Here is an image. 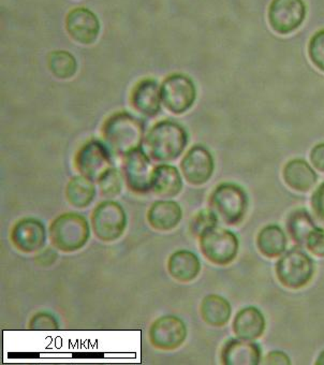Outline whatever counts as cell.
<instances>
[{
  "mask_svg": "<svg viewBox=\"0 0 324 365\" xmlns=\"http://www.w3.org/2000/svg\"><path fill=\"white\" fill-rule=\"evenodd\" d=\"M103 137L110 152L122 157L142 148L144 124L141 120L127 112L113 114L103 127Z\"/></svg>",
  "mask_w": 324,
  "mask_h": 365,
  "instance_id": "1",
  "label": "cell"
},
{
  "mask_svg": "<svg viewBox=\"0 0 324 365\" xmlns=\"http://www.w3.org/2000/svg\"><path fill=\"white\" fill-rule=\"evenodd\" d=\"M187 144V131L172 120L157 123L145 138L148 156L158 163H169L179 158Z\"/></svg>",
  "mask_w": 324,
  "mask_h": 365,
  "instance_id": "2",
  "label": "cell"
},
{
  "mask_svg": "<svg viewBox=\"0 0 324 365\" xmlns=\"http://www.w3.org/2000/svg\"><path fill=\"white\" fill-rule=\"evenodd\" d=\"M90 237V224L78 213L61 214L50 226L51 243L59 252H78L88 244Z\"/></svg>",
  "mask_w": 324,
  "mask_h": 365,
  "instance_id": "3",
  "label": "cell"
},
{
  "mask_svg": "<svg viewBox=\"0 0 324 365\" xmlns=\"http://www.w3.org/2000/svg\"><path fill=\"white\" fill-rule=\"evenodd\" d=\"M209 210L228 226L241 224L249 210V196L241 186L233 182L220 184L211 192Z\"/></svg>",
  "mask_w": 324,
  "mask_h": 365,
  "instance_id": "4",
  "label": "cell"
},
{
  "mask_svg": "<svg viewBox=\"0 0 324 365\" xmlns=\"http://www.w3.org/2000/svg\"><path fill=\"white\" fill-rule=\"evenodd\" d=\"M275 272L283 287L298 290L308 285L315 273V264L304 250L292 248L277 261Z\"/></svg>",
  "mask_w": 324,
  "mask_h": 365,
  "instance_id": "5",
  "label": "cell"
},
{
  "mask_svg": "<svg viewBox=\"0 0 324 365\" xmlns=\"http://www.w3.org/2000/svg\"><path fill=\"white\" fill-rule=\"evenodd\" d=\"M199 243L204 258L219 267L230 264L239 254V242L235 233L218 226L205 230Z\"/></svg>",
  "mask_w": 324,
  "mask_h": 365,
  "instance_id": "6",
  "label": "cell"
},
{
  "mask_svg": "<svg viewBox=\"0 0 324 365\" xmlns=\"http://www.w3.org/2000/svg\"><path fill=\"white\" fill-rule=\"evenodd\" d=\"M127 222L124 207L115 201H103L93 211V232L97 239L105 243L120 239L126 231Z\"/></svg>",
  "mask_w": 324,
  "mask_h": 365,
  "instance_id": "7",
  "label": "cell"
},
{
  "mask_svg": "<svg viewBox=\"0 0 324 365\" xmlns=\"http://www.w3.org/2000/svg\"><path fill=\"white\" fill-rule=\"evenodd\" d=\"M112 153L99 140H90L76 153L74 165L80 175L98 182L101 176L112 168Z\"/></svg>",
  "mask_w": 324,
  "mask_h": 365,
  "instance_id": "8",
  "label": "cell"
},
{
  "mask_svg": "<svg viewBox=\"0 0 324 365\" xmlns=\"http://www.w3.org/2000/svg\"><path fill=\"white\" fill-rule=\"evenodd\" d=\"M160 88L162 103L172 113H185L196 101L197 89L194 83L184 74L168 76Z\"/></svg>",
  "mask_w": 324,
  "mask_h": 365,
  "instance_id": "9",
  "label": "cell"
},
{
  "mask_svg": "<svg viewBox=\"0 0 324 365\" xmlns=\"http://www.w3.org/2000/svg\"><path fill=\"white\" fill-rule=\"evenodd\" d=\"M150 159L142 148L132 150L124 157L122 173L131 192L146 194L152 190L155 168Z\"/></svg>",
  "mask_w": 324,
  "mask_h": 365,
  "instance_id": "10",
  "label": "cell"
},
{
  "mask_svg": "<svg viewBox=\"0 0 324 365\" xmlns=\"http://www.w3.org/2000/svg\"><path fill=\"white\" fill-rule=\"evenodd\" d=\"M187 327L177 316H162L152 322L148 336L155 348L164 351H172L185 343Z\"/></svg>",
  "mask_w": 324,
  "mask_h": 365,
  "instance_id": "11",
  "label": "cell"
},
{
  "mask_svg": "<svg viewBox=\"0 0 324 365\" xmlns=\"http://www.w3.org/2000/svg\"><path fill=\"white\" fill-rule=\"evenodd\" d=\"M306 16L303 0H273L268 9V22L279 35H289L298 29Z\"/></svg>",
  "mask_w": 324,
  "mask_h": 365,
  "instance_id": "12",
  "label": "cell"
},
{
  "mask_svg": "<svg viewBox=\"0 0 324 365\" xmlns=\"http://www.w3.org/2000/svg\"><path fill=\"white\" fill-rule=\"evenodd\" d=\"M181 169L184 178L190 185L200 186L211 180L215 170V163L207 148L194 145L182 160Z\"/></svg>",
  "mask_w": 324,
  "mask_h": 365,
  "instance_id": "13",
  "label": "cell"
},
{
  "mask_svg": "<svg viewBox=\"0 0 324 365\" xmlns=\"http://www.w3.org/2000/svg\"><path fill=\"white\" fill-rule=\"evenodd\" d=\"M12 244L24 254L39 252L46 245V230L43 222L36 218H23L12 227Z\"/></svg>",
  "mask_w": 324,
  "mask_h": 365,
  "instance_id": "14",
  "label": "cell"
},
{
  "mask_svg": "<svg viewBox=\"0 0 324 365\" xmlns=\"http://www.w3.org/2000/svg\"><path fill=\"white\" fill-rule=\"evenodd\" d=\"M68 34L80 44L94 43L100 31V23L96 14L85 8L72 10L66 21Z\"/></svg>",
  "mask_w": 324,
  "mask_h": 365,
  "instance_id": "15",
  "label": "cell"
},
{
  "mask_svg": "<svg viewBox=\"0 0 324 365\" xmlns=\"http://www.w3.org/2000/svg\"><path fill=\"white\" fill-rule=\"evenodd\" d=\"M259 345L241 339H231L222 346L220 360L224 365H258L261 361Z\"/></svg>",
  "mask_w": 324,
  "mask_h": 365,
  "instance_id": "16",
  "label": "cell"
},
{
  "mask_svg": "<svg viewBox=\"0 0 324 365\" xmlns=\"http://www.w3.org/2000/svg\"><path fill=\"white\" fill-rule=\"evenodd\" d=\"M131 103L139 113L147 118H154L160 112L161 88L152 78H145L137 83L132 91Z\"/></svg>",
  "mask_w": 324,
  "mask_h": 365,
  "instance_id": "17",
  "label": "cell"
},
{
  "mask_svg": "<svg viewBox=\"0 0 324 365\" xmlns=\"http://www.w3.org/2000/svg\"><path fill=\"white\" fill-rule=\"evenodd\" d=\"M183 218L181 205L172 200L152 203L147 212V222L154 230L168 232L179 226Z\"/></svg>",
  "mask_w": 324,
  "mask_h": 365,
  "instance_id": "18",
  "label": "cell"
},
{
  "mask_svg": "<svg viewBox=\"0 0 324 365\" xmlns=\"http://www.w3.org/2000/svg\"><path fill=\"white\" fill-rule=\"evenodd\" d=\"M266 318L257 307L241 309L233 320V332L239 339L255 341L266 331Z\"/></svg>",
  "mask_w": 324,
  "mask_h": 365,
  "instance_id": "19",
  "label": "cell"
},
{
  "mask_svg": "<svg viewBox=\"0 0 324 365\" xmlns=\"http://www.w3.org/2000/svg\"><path fill=\"white\" fill-rule=\"evenodd\" d=\"M183 190V180L177 168L170 165H160L155 167L152 175V190L160 198H174Z\"/></svg>",
  "mask_w": 324,
  "mask_h": 365,
  "instance_id": "20",
  "label": "cell"
},
{
  "mask_svg": "<svg viewBox=\"0 0 324 365\" xmlns=\"http://www.w3.org/2000/svg\"><path fill=\"white\" fill-rule=\"evenodd\" d=\"M201 261L194 252L182 250L173 252L168 260L171 277L179 283H190L199 277Z\"/></svg>",
  "mask_w": 324,
  "mask_h": 365,
  "instance_id": "21",
  "label": "cell"
},
{
  "mask_svg": "<svg viewBox=\"0 0 324 365\" xmlns=\"http://www.w3.org/2000/svg\"><path fill=\"white\" fill-rule=\"evenodd\" d=\"M283 180L291 190L306 192L317 182L318 175L308 163L303 159H293L283 168Z\"/></svg>",
  "mask_w": 324,
  "mask_h": 365,
  "instance_id": "22",
  "label": "cell"
},
{
  "mask_svg": "<svg viewBox=\"0 0 324 365\" xmlns=\"http://www.w3.org/2000/svg\"><path fill=\"white\" fill-rule=\"evenodd\" d=\"M200 313L205 324L220 328L228 324L232 309L226 299L218 294H209L201 302Z\"/></svg>",
  "mask_w": 324,
  "mask_h": 365,
  "instance_id": "23",
  "label": "cell"
},
{
  "mask_svg": "<svg viewBox=\"0 0 324 365\" xmlns=\"http://www.w3.org/2000/svg\"><path fill=\"white\" fill-rule=\"evenodd\" d=\"M96 197V186L90 178L83 175L74 176L68 182L66 198L72 207L86 209Z\"/></svg>",
  "mask_w": 324,
  "mask_h": 365,
  "instance_id": "24",
  "label": "cell"
},
{
  "mask_svg": "<svg viewBox=\"0 0 324 365\" xmlns=\"http://www.w3.org/2000/svg\"><path fill=\"white\" fill-rule=\"evenodd\" d=\"M288 240L285 232L277 225L264 227L257 237L259 252L266 258H276L287 250Z\"/></svg>",
  "mask_w": 324,
  "mask_h": 365,
  "instance_id": "25",
  "label": "cell"
},
{
  "mask_svg": "<svg viewBox=\"0 0 324 365\" xmlns=\"http://www.w3.org/2000/svg\"><path fill=\"white\" fill-rule=\"evenodd\" d=\"M317 225L310 214L304 209L296 210L290 214L287 220V230L294 243L300 246L306 244L307 237Z\"/></svg>",
  "mask_w": 324,
  "mask_h": 365,
  "instance_id": "26",
  "label": "cell"
},
{
  "mask_svg": "<svg viewBox=\"0 0 324 365\" xmlns=\"http://www.w3.org/2000/svg\"><path fill=\"white\" fill-rule=\"evenodd\" d=\"M48 69L55 78L68 80L76 73L78 63L73 55L66 51H55L48 56Z\"/></svg>",
  "mask_w": 324,
  "mask_h": 365,
  "instance_id": "27",
  "label": "cell"
},
{
  "mask_svg": "<svg viewBox=\"0 0 324 365\" xmlns=\"http://www.w3.org/2000/svg\"><path fill=\"white\" fill-rule=\"evenodd\" d=\"M101 196L113 199L120 195L122 190V176L120 172L112 167L98 180Z\"/></svg>",
  "mask_w": 324,
  "mask_h": 365,
  "instance_id": "28",
  "label": "cell"
},
{
  "mask_svg": "<svg viewBox=\"0 0 324 365\" xmlns=\"http://www.w3.org/2000/svg\"><path fill=\"white\" fill-rule=\"evenodd\" d=\"M218 217L211 210H202L190 220L189 231L194 237L200 235L211 227L217 226Z\"/></svg>",
  "mask_w": 324,
  "mask_h": 365,
  "instance_id": "29",
  "label": "cell"
},
{
  "mask_svg": "<svg viewBox=\"0 0 324 365\" xmlns=\"http://www.w3.org/2000/svg\"><path fill=\"white\" fill-rule=\"evenodd\" d=\"M308 54L313 65L324 72V31L313 36L308 46Z\"/></svg>",
  "mask_w": 324,
  "mask_h": 365,
  "instance_id": "30",
  "label": "cell"
},
{
  "mask_svg": "<svg viewBox=\"0 0 324 365\" xmlns=\"http://www.w3.org/2000/svg\"><path fill=\"white\" fill-rule=\"evenodd\" d=\"M59 328L58 322L52 314L48 312H40L33 316L29 322L31 330H57Z\"/></svg>",
  "mask_w": 324,
  "mask_h": 365,
  "instance_id": "31",
  "label": "cell"
},
{
  "mask_svg": "<svg viewBox=\"0 0 324 365\" xmlns=\"http://www.w3.org/2000/svg\"><path fill=\"white\" fill-rule=\"evenodd\" d=\"M305 247L315 256L324 258V229L318 226L313 229L307 237Z\"/></svg>",
  "mask_w": 324,
  "mask_h": 365,
  "instance_id": "32",
  "label": "cell"
},
{
  "mask_svg": "<svg viewBox=\"0 0 324 365\" xmlns=\"http://www.w3.org/2000/svg\"><path fill=\"white\" fill-rule=\"evenodd\" d=\"M311 207L317 220L324 225V182L315 190L311 197Z\"/></svg>",
  "mask_w": 324,
  "mask_h": 365,
  "instance_id": "33",
  "label": "cell"
},
{
  "mask_svg": "<svg viewBox=\"0 0 324 365\" xmlns=\"http://www.w3.org/2000/svg\"><path fill=\"white\" fill-rule=\"evenodd\" d=\"M310 161L318 171L324 172V143L318 144L311 150Z\"/></svg>",
  "mask_w": 324,
  "mask_h": 365,
  "instance_id": "34",
  "label": "cell"
},
{
  "mask_svg": "<svg viewBox=\"0 0 324 365\" xmlns=\"http://www.w3.org/2000/svg\"><path fill=\"white\" fill-rule=\"evenodd\" d=\"M264 364L270 365H290L291 364V360L289 356L283 351H271L264 356L263 359Z\"/></svg>",
  "mask_w": 324,
  "mask_h": 365,
  "instance_id": "35",
  "label": "cell"
},
{
  "mask_svg": "<svg viewBox=\"0 0 324 365\" xmlns=\"http://www.w3.org/2000/svg\"><path fill=\"white\" fill-rule=\"evenodd\" d=\"M57 258H58L57 252L53 248H46L36 256V262L41 267H50L57 260Z\"/></svg>",
  "mask_w": 324,
  "mask_h": 365,
  "instance_id": "36",
  "label": "cell"
},
{
  "mask_svg": "<svg viewBox=\"0 0 324 365\" xmlns=\"http://www.w3.org/2000/svg\"><path fill=\"white\" fill-rule=\"evenodd\" d=\"M315 365H324V351H322L319 356H318Z\"/></svg>",
  "mask_w": 324,
  "mask_h": 365,
  "instance_id": "37",
  "label": "cell"
}]
</instances>
